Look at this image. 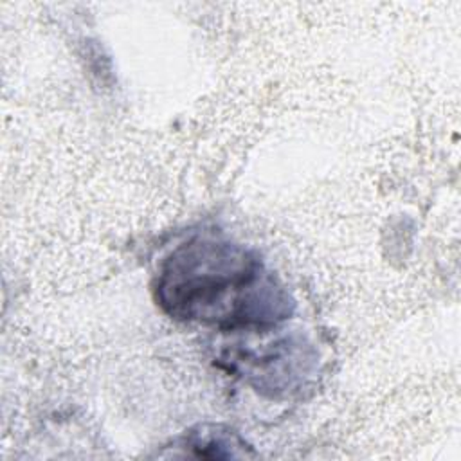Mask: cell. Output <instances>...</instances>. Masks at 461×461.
Masks as SVG:
<instances>
[{
    "mask_svg": "<svg viewBox=\"0 0 461 461\" xmlns=\"http://www.w3.org/2000/svg\"><path fill=\"white\" fill-rule=\"evenodd\" d=\"M223 346L218 366L270 398L301 393L317 371V353L299 335L259 342L241 339Z\"/></svg>",
    "mask_w": 461,
    "mask_h": 461,
    "instance_id": "cell-2",
    "label": "cell"
},
{
    "mask_svg": "<svg viewBox=\"0 0 461 461\" xmlns=\"http://www.w3.org/2000/svg\"><path fill=\"white\" fill-rule=\"evenodd\" d=\"M153 297L167 317L221 333L267 331L295 310L286 286L254 249L211 234L193 236L167 252Z\"/></svg>",
    "mask_w": 461,
    "mask_h": 461,
    "instance_id": "cell-1",
    "label": "cell"
},
{
    "mask_svg": "<svg viewBox=\"0 0 461 461\" xmlns=\"http://www.w3.org/2000/svg\"><path fill=\"white\" fill-rule=\"evenodd\" d=\"M173 456L198 459H249L256 457L252 445L234 429L220 423H200L173 441Z\"/></svg>",
    "mask_w": 461,
    "mask_h": 461,
    "instance_id": "cell-3",
    "label": "cell"
}]
</instances>
